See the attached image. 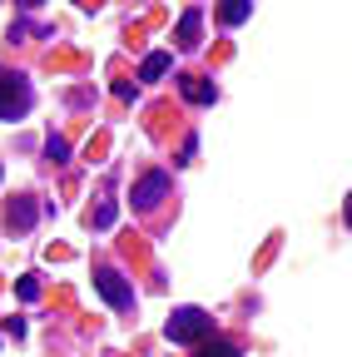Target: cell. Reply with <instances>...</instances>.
I'll list each match as a JSON object with an SVG mask.
<instances>
[{
  "instance_id": "4fadbf2b",
  "label": "cell",
  "mask_w": 352,
  "mask_h": 357,
  "mask_svg": "<svg viewBox=\"0 0 352 357\" xmlns=\"http://www.w3.org/2000/svg\"><path fill=\"white\" fill-rule=\"evenodd\" d=\"M90 223H95V229H109V223H114V204H105V208H100Z\"/></svg>"
},
{
  "instance_id": "6da1fadb",
  "label": "cell",
  "mask_w": 352,
  "mask_h": 357,
  "mask_svg": "<svg viewBox=\"0 0 352 357\" xmlns=\"http://www.w3.org/2000/svg\"><path fill=\"white\" fill-rule=\"evenodd\" d=\"M30 105H35L30 79H25V75H15V70H0V119H20Z\"/></svg>"
},
{
  "instance_id": "9c48e42d",
  "label": "cell",
  "mask_w": 352,
  "mask_h": 357,
  "mask_svg": "<svg viewBox=\"0 0 352 357\" xmlns=\"http://www.w3.org/2000/svg\"><path fill=\"white\" fill-rule=\"evenodd\" d=\"M169 65H174V55H169V50H154V55H144V65H139V79L149 84V79H159Z\"/></svg>"
},
{
  "instance_id": "7c38bea8",
  "label": "cell",
  "mask_w": 352,
  "mask_h": 357,
  "mask_svg": "<svg viewBox=\"0 0 352 357\" xmlns=\"http://www.w3.org/2000/svg\"><path fill=\"white\" fill-rule=\"evenodd\" d=\"M15 293H20V303H35V298H40V283H35V278H20Z\"/></svg>"
},
{
  "instance_id": "ba28073f",
  "label": "cell",
  "mask_w": 352,
  "mask_h": 357,
  "mask_svg": "<svg viewBox=\"0 0 352 357\" xmlns=\"http://www.w3.org/2000/svg\"><path fill=\"white\" fill-rule=\"evenodd\" d=\"M248 15H253V0H224V6H218V20H224L229 30H234V25H243Z\"/></svg>"
},
{
  "instance_id": "52a82bcc",
  "label": "cell",
  "mask_w": 352,
  "mask_h": 357,
  "mask_svg": "<svg viewBox=\"0 0 352 357\" xmlns=\"http://www.w3.org/2000/svg\"><path fill=\"white\" fill-rule=\"evenodd\" d=\"M194 357H238V347L229 337H199L194 342Z\"/></svg>"
},
{
  "instance_id": "7a4b0ae2",
  "label": "cell",
  "mask_w": 352,
  "mask_h": 357,
  "mask_svg": "<svg viewBox=\"0 0 352 357\" xmlns=\"http://www.w3.org/2000/svg\"><path fill=\"white\" fill-rule=\"evenodd\" d=\"M169 342H184V347H194L199 337H208L213 333V318H208V312L204 307H179V312H174V318H169Z\"/></svg>"
},
{
  "instance_id": "9a60e30c",
  "label": "cell",
  "mask_w": 352,
  "mask_h": 357,
  "mask_svg": "<svg viewBox=\"0 0 352 357\" xmlns=\"http://www.w3.org/2000/svg\"><path fill=\"white\" fill-rule=\"evenodd\" d=\"M347 229H352V199H347Z\"/></svg>"
},
{
  "instance_id": "3957f363",
  "label": "cell",
  "mask_w": 352,
  "mask_h": 357,
  "mask_svg": "<svg viewBox=\"0 0 352 357\" xmlns=\"http://www.w3.org/2000/svg\"><path fill=\"white\" fill-rule=\"evenodd\" d=\"M95 293H100L114 312H129V307H135V288H129L124 273H114V268H95Z\"/></svg>"
},
{
  "instance_id": "5bb4252c",
  "label": "cell",
  "mask_w": 352,
  "mask_h": 357,
  "mask_svg": "<svg viewBox=\"0 0 352 357\" xmlns=\"http://www.w3.org/2000/svg\"><path fill=\"white\" fill-rule=\"evenodd\" d=\"M20 6H25V10H35V6H45V0H20Z\"/></svg>"
},
{
  "instance_id": "8992f818",
  "label": "cell",
  "mask_w": 352,
  "mask_h": 357,
  "mask_svg": "<svg viewBox=\"0 0 352 357\" xmlns=\"http://www.w3.org/2000/svg\"><path fill=\"white\" fill-rule=\"evenodd\" d=\"M199 30H204V10H184L179 30H174V40H179V50H194V45H199Z\"/></svg>"
},
{
  "instance_id": "30bf717a",
  "label": "cell",
  "mask_w": 352,
  "mask_h": 357,
  "mask_svg": "<svg viewBox=\"0 0 352 357\" xmlns=\"http://www.w3.org/2000/svg\"><path fill=\"white\" fill-rule=\"evenodd\" d=\"M30 223H35V204H30V199H15V204H10V229L25 234Z\"/></svg>"
},
{
  "instance_id": "5b68a950",
  "label": "cell",
  "mask_w": 352,
  "mask_h": 357,
  "mask_svg": "<svg viewBox=\"0 0 352 357\" xmlns=\"http://www.w3.org/2000/svg\"><path fill=\"white\" fill-rule=\"evenodd\" d=\"M179 95H184L189 105H213V100H218V89H213V79H199V75H184V79H179Z\"/></svg>"
},
{
  "instance_id": "8fae6325",
  "label": "cell",
  "mask_w": 352,
  "mask_h": 357,
  "mask_svg": "<svg viewBox=\"0 0 352 357\" xmlns=\"http://www.w3.org/2000/svg\"><path fill=\"white\" fill-rule=\"evenodd\" d=\"M45 159H50V164H65V159H70V144L60 139V134H50V139H45Z\"/></svg>"
},
{
  "instance_id": "277c9868",
  "label": "cell",
  "mask_w": 352,
  "mask_h": 357,
  "mask_svg": "<svg viewBox=\"0 0 352 357\" xmlns=\"http://www.w3.org/2000/svg\"><path fill=\"white\" fill-rule=\"evenodd\" d=\"M164 194H169V174H164V169H149L139 184H135V204H139V208H154Z\"/></svg>"
}]
</instances>
